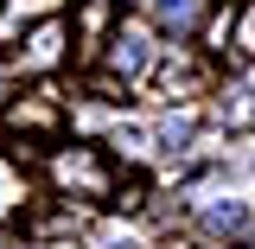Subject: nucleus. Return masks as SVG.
<instances>
[{"instance_id": "nucleus-1", "label": "nucleus", "mask_w": 255, "mask_h": 249, "mask_svg": "<svg viewBox=\"0 0 255 249\" xmlns=\"http://www.w3.org/2000/svg\"><path fill=\"white\" fill-rule=\"evenodd\" d=\"M45 173L70 198H115V173H109V160L96 154V147H64V154H51Z\"/></svg>"}, {"instance_id": "nucleus-2", "label": "nucleus", "mask_w": 255, "mask_h": 249, "mask_svg": "<svg viewBox=\"0 0 255 249\" xmlns=\"http://www.w3.org/2000/svg\"><path fill=\"white\" fill-rule=\"evenodd\" d=\"M115 32H122V6L115 0H77V45H83V58L109 51Z\"/></svg>"}, {"instance_id": "nucleus-3", "label": "nucleus", "mask_w": 255, "mask_h": 249, "mask_svg": "<svg viewBox=\"0 0 255 249\" xmlns=\"http://www.w3.org/2000/svg\"><path fill=\"white\" fill-rule=\"evenodd\" d=\"M0 122L13 128V134H38V141H45V134H58V102H51V96H13Z\"/></svg>"}, {"instance_id": "nucleus-9", "label": "nucleus", "mask_w": 255, "mask_h": 249, "mask_svg": "<svg viewBox=\"0 0 255 249\" xmlns=\"http://www.w3.org/2000/svg\"><path fill=\"white\" fill-rule=\"evenodd\" d=\"M0 249H26V243H19V237H13V230H0Z\"/></svg>"}, {"instance_id": "nucleus-8", "label": "nucleus", "mask_w": 255, "mask_h": 249, "mask_svg": "<svg viewBox=\"0 0 255 249\" xmlns=\"http://www.w3.org/2000/svg\"><path fill=\"white\" fill-rule=\"evenodd\" d=\"M185 141H191V115H166V122H159V147H166V154H179Z\"/></svg>"}, {"instance_id": "nucleus-6", "label": "nucleus", "mask_w": 255, "mask_h": 249, "mask_svg": "<svg viewBox=\"0 0 255 249\" xmlns=\"http://www.w3.org/2000/svg\"><path fill=\"white\" fill-rule=\"evenodd\" d=\"M204 230H211V237H243V230H249V211H243V205H211V211H204Z\"/></svg>"}, {"instance_id": "nucleus-7", "label": "nucleus", "mask_w": 255, "mask_h": 249, "mask_svg": "<svg viewBox=\"0 0 255 249\" xmlns=\"http://www.w3.org/2000/svg\"><path fill=\"white\" fill-rule=\"evenodd\" d=\"M153 6H159V26H166V32H191L198 13H204L198 0H153Z\"/></svg>"}, {"instance_id": "nucleus-5", "label": "nucleus", "mask_w": 255, "mask_h": 249, "mask_svg": "<svg viewBox=\"0 0 255 249\" xmlns=\"http://www.w3.org/2000/svg\"><path fill=\"white\" fill-rule=\"evenodd\" d=\"M64 38H70V26L64 19H38L26 38V64L32 70H51V64H64Z\"/></svg>"}, {"instance_id": "nucleus-4", "label": "nucleus", "mask_w": 255, "mask_h": 249, "mask_svg": "<svg viewBox=\"0 0 255 249\" xmlns=\"http://www.w3.org/2000/svg\"><path fill=\"white\" fill-rule=\"evenodd\" d=\"M147 58H153V51H147V32L140 26H122L115 38H109V70H115V77H140Z\"/></svg>"}]
</instances>
